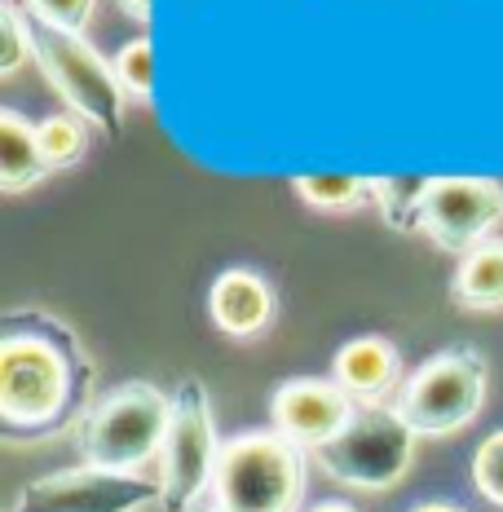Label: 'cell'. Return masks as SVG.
<instances>
[{
  "label": "cell",
  "instance_id": "obj_25",
  "mask_svg": "<svg viewBox=\"0 0 503 512\" xmlns=\"http://www.w3.org/2000/svg\"><path fill=\"white\" fill-rule=\"evenodd\" d=\"M195 512H217V508H212V504H199V508H195Z\"/></svg>",
  "mask_w": 503,
  "mask_h": 512
},
{
  "label": "cell",
  "instance_id": "obj_21",
  "mask_svg": "<svg viewBox=\"0 0 503 512\" xmlns=\"http://www.w3.org/2000/svg\"><path fill=\"white\" fill-rule=\"evenodd\" d=\"M473 486L486 504L503 508V429H495L473 455Z\"/></svg>",
  "mask_w": 503,
  "mask_h": 512
},
{
  "label": "cell",
  "instance_id": "obj_19",
  "mask_svg": "<svg viewBox=\"0 0 503 512\" xmlns=\"http://www.w3.org/2000/svg\"><path fill=\"white\" fill-rule=\"evenodd\" d=\"M93 5L98 0H23V9L40 27L62 31V36H84L93 23Z\"/></svg>",
  "mask_w": 503,
  "mask_h": 512
},
{
  "label": "cell",
  "instance_id": "obj_12",
  "mask_svg": "<svg viewBox=\"0 0 503 512\" xmlns=\"http://www.w3.org/2000/svg\"><path fill=\"white\" fill-rule=\"evenodd\" d=\"M278 296L256 270H221L208 287V318L217 332L234 340H252L274 323Z\"/></svg>",
  "mask_w": 503,
  "mask_h": 512
},
{
  "label": "cell",
  "instance_id": "obj_18",
  "mask_svg": "<svg viewBox=\"0 0 503 512\" xmlns=\"http://www.w3.org/2000/svg\"><path fill=\"white\" fill-rule=\"evenodd\" d=\"M115 76H120L124 93L133 102H155V49L146 36L128 40V45L115 53Z\"/></svg>",
  "mask_w": 503,
  "mask_h": 512
},
{
  "label": "cell",
  "instance_id": "obj_7",
  "mask_svg": "<svg viewBox=\"0 0 503 512\" xmlns=\"http://www.w3.org/2000/svg\"><path fill=\"white\" fill-rule=\"evenodd\" d=\"M36 62L71 115H80L84 124L111 137L120 133L128 93L115 76V62H106L89 40L62 36V31H36Z\"/></svg>",
  "mask_w": 503,
  "mask_h": 512
},
{
  "label": "cell",
  "instance_id": "obj_2",
  "mask_svg": "<svg viewBox=\"0 0 503 512\" xmlns=\"http://www.w3.org/2000/svg\"><path fill=\"white\" fill-rule=\"evenodd\" d=\"M309 451L278 429L234 433L221 446V464L212 477L217 512H301L309 482Z\"/></svg>",
  "mask_w": 503,
  "mask_h": 512
},
{
  "label": "cell",
  "instance_id": "obj_16",
  "mask_svg": "<svg viewBox=\"0 0 503 512\" xmlns=\"http://www.w3.org/2000/svg\"><path fill=\"white\" fill-rule=\"evenodd\" d=\"M36 142H40V155H45V164L53 173V168L80 164L84 151H89V128H84V120L71 111L45 115V120L36 124Z\"/></svg>",
  "mask_w": 503,
  "mask_h": 512
},
{
  "label": "cell",
  "instance_id": "obj_17",
  "mask_svg": "<svg viewBox=\"0 0 503 512\" xmlns=\"http://www.w3.org/2000/svg\"><path fill=\"white\" fill-rule=\"evenodd\" d=\"M371 190H376V204L384 212L393 230H415L420 234V199H424V181H411V177H371Z\"/></svg>",
  "mask_w": 503,
  "mask_h": 512
},
{
  "label": "cell",
  "instance_id": "obj_20",
  "mask_svg": "<svg viewBox=\"0 0 503 512\" xmlns=\"http://www.w3.org/2000/svg\"><path fill=\"white\" fill-rule=\"evenodd\" d=\"M27 58H36V31L18 14V5H0V76H18Z\"/></svg>",
  "mask_w": 503,
  "mask_h": 512
},
{
  "label": "cell",
  "instance_id": "obj_14",
  "mask_svg": "<svg viewBox=\"0 0 503 512\" xmlns=\"http://www.w3.org/2000/svg\"><path fill=\"white\" fill-rule=\"evenodd\" d=\"M451 296H455V305L477 309V314L503 309V239H486L481 248L459 256Z\"/></svg>",
  "mask_w": 503,
  "mask_h": 512
},
{
  "label": "cell",
  "instance_id": "obj_9",
  "mask_svg": "<svg viewBox=\"0 0 503 512\" xmlns=\"http://www.w3.org/2000/svg\"><path fill=\"white\" fill-rule=\"evenodd\" d=\"M503 221V186L490 177H428L420 199V234L442 252L468 256L495 239Z\"/></svg>",
  "mask_w": 503,
  "mask_h": 512
},
{
  "label": "cell",
  "instance_id": "obj_22",
  "mask_svg": "<svg viewBox=\"0 0 503 512\" xmlns=\"http://www.w3.org/2000/svg\"><path fill=\"white\" fill-rule=\"evenodd\" d=\"M120 5H124V14L128 18H137V23H151V0H120Z\"/></svg>",
  "mask_w": 503,
  "mask_h": 512
},
{
  "label": "cell",
  "instance_id": "obj_24",
  "mask_svg": "<svg viewBox=\"0 0 503 512\" xmlns=\"http://www.w3.org/2000/svg\"><path fill=\"white\" fill-rule=\"evenodd\" d=\"M309 512H358V508L340 504V499H327V504H318V508H309Z\"/></svg>",
  "mask_w": 503,
  "mask_h": 512
},
{
  "label": "cell",
  "instance_id": "obj_1",
  "mask_svg": "<svg viewBox=\"0 0 503 512\" xmlns=\"http://www.w3.org/2000/svg\"><path fill=\"white\" fill-rule=\"evenodd\" d=\"M93 362L58 318L14 309L0 336V420L9 433H67L93 411Z\"/></svg>",
  "mask_w": 503,
  "mask_h": 512
},
{
  "label": "cell",
  "instance_id": "obj_23",
  "mask_svg": "<svg viewBox=\"0 0 503 512\" xmlns=\"http://www.w3.org/2000/svg\"><path fill=\"white\" fill-rule=\"evenodd\" d=\"M411 512H464L459 504H446V499H428V504H415Z\"/></svg>",
  "mask_w": 503,
  "mask_h": 512
},
{
  "label": "cell",
  "instance_id": "obj_11",
  "mask_svg": "<svg viewBox=\"0 0 503 512\" xmlns=\"http://www.w3.org/2000/svg\"><path fill=\"white\" fill-rule=\"evenodd\" d=\"M331 380L358 402V411L393 407L402 393V354L384 336H353L331 358Z\"/></svg>",
  "mask_w": 503,
  "mask_h": 512
},
{
  "label": "cell",
  "instance_id": "obj_3",
  "mask_svg": "<svg viewBox=\"0 0 503 512\" xmlns=\"http://www.w3.org/2000/svg\"><path fill=\"white\" fill-rule=\"evenodd\" d=\"M168 424H173V393L151 380L115 384L76 429L80 460L111 473H146L164 455Z\"/></svg>",
  "mask_w": 503,
  "mask_h": 512
},
{
  "label": "cell",
  "instance_id": "obj_15",
  "mask_svg": "<svg viewBox=\"0 0 503 512\" xmlns=\"http://www.w3.org/2000/svg\"><path fill=\"white\" fill-rule=\"evenodd\" d=\"M292 190L301 195V204L318 212H358L367 204H376L371 177H336V173H318V177H296Z\"/></svg>",
  "mask_w": 503,
  "mask_h": 512
},
{
  "label": "cell",
  "instance_id": "obj_5",
  "mask_svg": "<svg viewBox=\"0 0 503 512\" xmlns=\"http://www.w3.org/2000/svg\"><path fill=\"white\" fill-rule=\"evenodd\" d=\"M415 446H420V433L393 407H380V411H358V420L336 442L318 446L309 460L331 482L380 495V490H393L411 473Z\"/></svg>",
  "mask_w": 503,
  "mask_h": 512
},
{
  "label": "cell",
  "instance_id": "obj_10",
  "mask_svg": "<svg viewBox=\"0 0 503 512\" xmlns=\"http://www.w3.org/2000/svg\"><path fill=\"white\" fill-rule=\"evenodd\" d=\"M270 420H274V429L283 437H292L296 446H305V451L314 455L318 446L336 442V437L358 420V402H353L336 380L292 376V380H283L274 389Z\"/></svg>",
  "mask_w": 503,
  "mask_h": 512
},
{
  "label": "cell",
  "instance_id": "obj_8",
  "mask_svg": "<svg viewBox=\"0 0 503 512\" xmlns=\"http://www.w3.org/2000/svg\"><path fill=\"white\" fill-rule=\"evenodd\" d=\"M164 508L159 473H111V468H58L14 495L9 512H146Z\"/></svg>",
  "mask_w": 503,
  "mask_h": 512
},
{
  "label": "cell",
  "instance_id": "obj_4",
  "mask_svg": "<svg viewBox=\"0 0 503 512\" xmlns=\"http://www.w3.org/2000/svg\"><path fill=\"white\" fill-rule=\"evenodd\" d=\"M490 367L477 345L442 349L406 376L393 411L420 437H451L481 415L486 407Z\"/></svg>",
  "mask_w": 503,
  "mask_h": 512
},
{
  "label": "cell",
  "instance_id": "obj_13",
  "mask_svg": "<svg viewBox=\"0 0 503 512\" xmlns=\"http://www.w3.org/2000/svg\"><path fill=\"white\" fill-rule=\"evenodd\" d=\"M49 177V164L40 155L36 142V124H27L14 106L0 111V190L5 195H18V190H31Z\"/></svg>",
  "mask_w": 503,
  "mask_h": 512
},
{
  "label": "cell",
  "instance_id": "obj_6",
  "mask_svg": "<svg viewBox=\"0 0 503 512\" xmlns=\"http://www.w3.org/2000/svg\"><path fill=\"white\" fill-rule=\"evenodd\" d=\"M221 437L217 415L203 380L186 376L173 393V424L159 455V477H164V512H195L203 495H212V477L221 464Z\"/></svg>",
  "mask_w": 503,
  "mask_h": 512
}]
</instances>
